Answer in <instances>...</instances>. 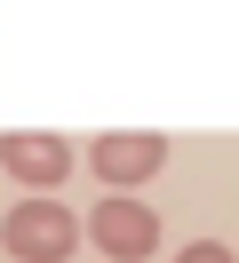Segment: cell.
Returning <instances> with one entry per match:
<instances>
[{
    "label": "cell",
    "instance_id": "cell-1",
    "mask_svg": "<svg viewBox=\"0 0 239 263\" xmlns=\"http://www.w3.org/2000/svg\"><path fill=\"white\" fill-rule=\"evenodd\" d=\"M72 239H80L72 208H64V199H48V192L16 199L8 223H0V247H8L16 263H64V255H72Z\"/></svg>",
    "mask_w": 239,
    "mask_h": 263
},
{
    "label": "cell",
    "instance_id": "cell-2",
    "mask_svg": "<svg viewBox=\"0 0 239 263\" xmlns=\"http://www.w3.org/2000/svg\"><path fill=\"white\" fill-rule=\"evenodd\" d=\"M88 239H96V255H112V263H143V255L159 247V215L143 208V199L112 192V199H96V215H88Z\"/></svg>",
    "mask_w": 239,
    "mask_h": 263
},
{
    "label": "cell",
    "instance_id": "cell-3",
    "mask_svg": "<svg viewBox=\"0 0 239 263\" xmlns=\"http://www.w3.org/2000/svg\"><path fill=\"white\" fill-rule=\"evenodd\" d=\"M159 167H168V136H152V128L96 136V176H104L112 192H136V183H152Z\"/></svg>",
    "mask_w": 239,
    "mask_h": 263
},
{
    "label": "cell",
    "instance_id": "cell-4",
    "mask_svg": "<svg viewBox=\"0 0 239 263\" xmlns=\"http://www.w3.org/2000/svg\"><path fill=\"white\" fill-rule=\"evenodd\" d=\"M0 167H8L24 192H56L64 167H72V144H64V136H0Z\"/></svg>",
    "mask_w": 239,
    "mask_h": 263
},
{
    "label": "cell",
    "instance_id": "cell-5",
    "mask_svg": "<svg viewBox=\"0 0 239 263\" xmlns=\"http://www.w3.org/2000/svg\"><path fill=\"white\" fill-rule=\"evenodd\" d=\"M175 263H239V255H231V247H223V239H191V247H183V255H175Z\"/></svg>",
    "mask_w": 239,
    "mask_h": 263
}]
</instances>
